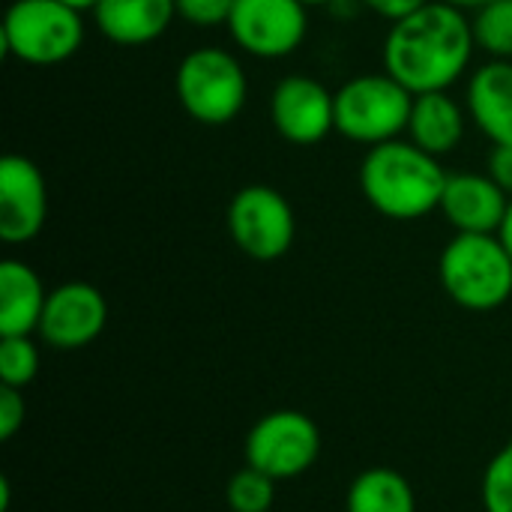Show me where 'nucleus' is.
Listing matches in <instances>:
<instances>
[{"label":"nucleus","instance_id":"f257e3e1","mask_svg":"<svg viewBox=\"0 0 512 512\" xmlns=\"http://www.w3.org/2000/svg\"><path fill=\"white\" fill-rule=\"evenodd\" d=\"M477 51L471 18L441 0L390 24L384 36V72L414 96L450 90L471 66Z\"/></svg>","mask_w":512,"mask_h":512},{"label":"nucleus","instance_id":"f03ea898","mask_svg":"<svg viewBox=\"0 0 512 512\" xmlns=\"http://www.w3.org/2000/svg\"><path fill=\"white\" fill-rule=\"evenodd\" d=\"M447 171L438 156L411 138H393L366 150L360 162V192L372 210L393 222H417L441 207Z\"/></svg>","mask_w":512,"mask_h":512},{"label":"nucleus","instance_id":"7ed1b4c3","mask_svg":"<svg viewBox=\"0 0 512 512\" xmlns=\"http://www.w3.org/2000/svg\"><path fill=\"white\" fill-rule=\"evenodd\" d=\"M438 276L444 294L468 312H495L512 297V258L498 234H456Z\"/></svg>","mask_w":512,"mask_h":512},{"label":"nucleus","instance_id":"20e7f679","mask_svg":"<svg viewBox=\"0 0 512 512\" xmlns=\"http://www.w3.org/2000/svg\"><path fill=\"white\" fill-rule=\"evenodd\" d=\"M180 108L201 126H225L246 108L249 81L240 57L228 48L201 45L189 51L174 75Z\"/></svg>","mask_w":512,"mask_h":512},{"label":"nucleus","instance_id":"39448f33","mask_svg":"<svg viewBox=\"0 0 512 512\" xmlns=\"http://www.w3.org/2000/svg\"><path fill=\"white\" fill-rule=\"evenodd\" d=\"M3 54L27 66H54L78 54L84 18L63 0H12L0 24Z\"/></svg>","mask_w":512,"mask_h":512},{"label":"nucleus","instance_id":"423d86ee","mask_svg":"<svg viewBox=\"0 0 512 512\" xmlns=\"http://www.w3.org/2000/svg\"><path fill=\"white\" fill-rule=\"evenodd\" d=\"M414 93L390 72H363L336 90V132L354 144H384L408 132Z\"/></svg>","mask_w":512,"mask_h":512},{"label":"nucleus","instance_id":"0eeeda50","mask_svg":"<svg viewBox=\"0 0 512 512\" xmlns=\"http://www.w3.org/2000/svg\"><path fill=\"white\" fill-rule=\"evenodd\" d=\"M225 222L231 243L246 258L264 264L288 255L297 237V216L291 201L279 189L264 183H252L234 192Z\"/></svg>","mask_w":512,"mask_h":512},{"label":"nucleus","instance_id":"6e6552de","mask_svg":"<svg viewBox=\"0 0 512 512\" xmlns=\"http://www.w3.org/2000/svg\"><path fill=\"white\" fill-rule=\"evenodd\" d=\"M246 465L279 480H297L321 456V429L303 411H270L255 420L243 447Z\"/></svg>","mask_w":512,"mask_h":512},{"label":"nucleus","instance_id":"1a4fd4ad","mask_svg":"<svg viewBox=\"0 0 512 512\" xmlns=\"http://www.w3.org/2000/svg\"><path fill=\"white\" fill-rule=\"evenodd\" d=\"M225 27L243 54L282 60L306 42L309 6L300 0H234Z\"/></svg>","mask_w":512,"mask_h":512},{"label":"nucleus","instance_id":"9d476101","mask_svg":"<svg viewBox=\"0 0 512 512\" xmlns=\"http://www.w3.org/2000/svg\"><path fill=\"white\" fill-rule=\"evenodd\" d=\"M108 324L105 294L90 282H63L48 291L36 336L54 351H81Z\"/></svg>","mask_w":512,"mask_h":512},{"label":"nucleus","instance_id":"9b49d317","mask_svg":"<svg viewBox=\"0 0 512 512\" xmlns=\"http://www.w3.org/2000/svg\"><path fill=\"white\" fill-rule=\"evenodd\" d=\"M273 129L297 147H312L336 129V93L318 78L285 75L270 93Z\"/></svg>","mask_w":512,"mask_h":512},{"label":"nucleus","instance_id":"f8f14e48","mask_svg":"<svg viewBox=\"0 0 512 512\" xmlns=\"http://www.w3.org/2000/svg\"><path fill=\"white\" fill-rule=\"evenodd\" d=\"M48 222V186L39 165L21 153L0 159V240L24 246L42 234Z\"/></svg>","mask_w":512,"mask_h":512},{"label":"nucleus","instance_id":"ddd939ff","mask_svg":"<svg viewBox=\"0 0 512 512\" xmlns=\"http://www.w3.org/2000/svg\"><path fill=\"white\" fill-rule=\"evenodd\" d=\"M510 207V195L489 177L474 171L447 174L441 213L456 234H498Z\"/></svg>","mask_w":512,"mask_h":512},{"label":"nucleus","instance_id":"4468645a","mask_svg":"<svg viewBox=\"0 0 512 512\" xmlns=\"http://www.w3.org/2000/svg\"><path fill=\"white\" fill-rule=\"evenodd\" d=\"M465 108L492 144H512V60H486L471 72Z\"/></svg>","mask_w":512,"mask_h":512},{"label":"nucleus","instance_id":"2eb2a0df","mask_svg":"<svg viewBox=\"0 0 512 512\" xmlns=\"http://www.w3.org/2000/svg\"><path fill=\"white\" fill-rule=\"evenodd\" d=\"M177 18L174 0H99L93 21L99 33L123 48L156 42Z\"/></svg>","mask_w":512,"mask_h":512},{"label":"nucleus","instance_id":"dca6fc26","mask_svg":"<svg viewBox=\"0 0 512 512\" xmlns=\"http://www.w3.org/2000/svg\"><path fill=\"white\" fill-rule=\"evenodd\" d=\"M468 108H462L450 90H435V93H417L411 105V120H408V138L423 147L432 156H447L453 153L468 126Z\"/></svg>","mask_w":512,"mask_h":512},{"label":"nucleus","instance_id":"f3484780","mask_svg":"<svg viewBox=\"0 0 512 512\" xmlns=\"http://www.w3.org/2000/svg\"><path fill=\"white\" fill-rule=\"evenodd\" d=\"M48 291L39 273L18 261L6 258L0 264V336H33L45 312Z\"/></svg>","mask_w":512,"mask_h":512},{"label":"nucleus","instance_id":"a211bd4d","mask_svg":"<svg viewBox=\"0 0 512 512\" xmlns=\"http://www.w3.org/2000/svg\"><path fill=\"white\" fill-rule=\"evenodd\" d=\"M345 512H417V495L405 474L378 465L351 480Z\"/></svg>","mask_w":512,"mask_h":512},{"label":"nucleus","instance_id":"6ab92c4d","mask_svg":"<svg viewBox=\"0 0 512 512\" xmlns=\"http://www.w3.org/2000/svg\"><path fill=\"white\" fill-rule=\"evenodd\" d=\"M477 48L489 54V60H512V0H489L474 18Z\"/></svg>","mask_w":512,"mask_h":512},{"label":"nucleus","instance_id":"aec40b11","mask_svg":"<svg viewBox=\"0 0 512 512\" xmlns=\"http://www.w3.org/2000/svg\"><path fill=\"white\" fill-rule=\"evenodd\" d=\"M225 501L231 512H270L276 504V480L246 465L231 474Z\"/></svg>","mask_w":512,"mask_h":512},{"label":"nucleus","instance_id":"412c9836","mask_svg":"<svg viewBox=\"0 0 512 512\" xmlns=\"http://www.w3.org/2000/svg\"><path fill=\"white\" fill-rule=\"evenodd\" d=\"M39 375V345L33 336H0V384L24 390Z\"/></svg>","mask_w":512,"mask_h":512},{"label":"nucleus","instance_id":"4be33fe9","mask_svg":"<svg viewBox=\"0 0 512 512\" xmlns=\"http://www.w3.org/2000/svg\"><path fill=\"white\" fill-rule=\"evenodd\" d=\"M480 501L486 512H512V441L486 465L480 480Z\"/></svg>","mask_w":512,"mask_h":512},{"label":"nucleus","instance_id":"5701e85b","mask_svg":"<svg viewBox=\"0 0 512 512\" xmlns=\"http://www.w3.org/2000/svg\"><path fill=\"white\" fill-rule=\"evenodd\" d=\"M177 3V18L195 24V27H216L228 24L234 0H174Z\"/></svg>","mask_w":512,"mask_h":512},{"label":"nucleus","instance_id":"b1692460","mask_svg":"<svg viewBox=\"0 0 512 512\" xmlns=\"http://www.w3.org/2000/svg\"><path fill=\"white\" fill-rule=\"evenodd\" d=\"M24 420H27L24 390L0 384V441H12L24 429Z\"/></svg>","mask_w":512,"mask_h":512},{"label":"nucleus","instance_id":"393cba45","mask_svg":"<svg viewBox=\"0 0 512 512\" xmlns=\"http://www.w3.org/2000/svg\"><path fill=\"white\" fill-rule=\"evenodd\" d=\"M489 177L512 198V144H495L489 153Z\"/></svg>","mask_w":512,"mask_h":512},{"label":"nucleus","instance_id":"a878e982","mask_svg":"<svg viewBox=\"0 0 512 512\" xmlns=\"http://www.w3.org/2000/svg\"><path fill=\"white\" fill-rule=\"evenodd\" d=\"M366 9H372L375 15H381V18H387L390 24L393 21H399V18H405V15H411V12H417L420 6H426L429 0H360Z\"/></svg>","mask_w":512,"mask_h":512},{"label":"nucleus","instance_id":"bb28decb","mask_svg":"<svg viewBox=\"0 0 512 512\" xmlns=\"http://www.w3.org/2000/svg\"><path fill=\"white\" fill-rule=\"evenodd\" d=\"M498 237H501L504 249L510 252V258H512V198H510V207H507V216H504V222H501V228H498Z\"/></svg>","mask_w":512,"mask_h":512},{"label":"nucleus","instance_id":"cd10ccee","mask_svg":"<svg viewBox=\"0 0 512 512\" xmlns=\"http://www.w3.org/2000/svg\"><path fill=\"white\" fill-rule=\"evenodd\" d=\"M441 3H447V6H456V9H462V12H468V9H480L483 3H489V0H441Z\"/></svg>","mask_w":512,"mask_h":512},{"label":"nucleus","instance_id":"c85d7f7f","mask_svg":"<svg viewBox=\"0 0 512 512\" xmlns=\"http://www.w3.org/2000/svg\"><path fill=\"white\" fill-rule=\"evenodd\" d=\"M63 3L72 6V9H78V12H93L99 0H63Z\"/></svg>","mask_w":512,"mask_h":512},{"label":"nucleus","instance_id":"c756f323","mask_svg":"<svg viewBox=\"0 0 512 512\" xmlns=\"http://www.w3.org/2000/svg\"><path fill=\"white\" fill-rule=\"evenodd\" d=\"M300 3H306V6L312 9V6H330V3H336V0H300Z\"/></svg>","mask_w":512,"mask_h":512}]
</instances>
